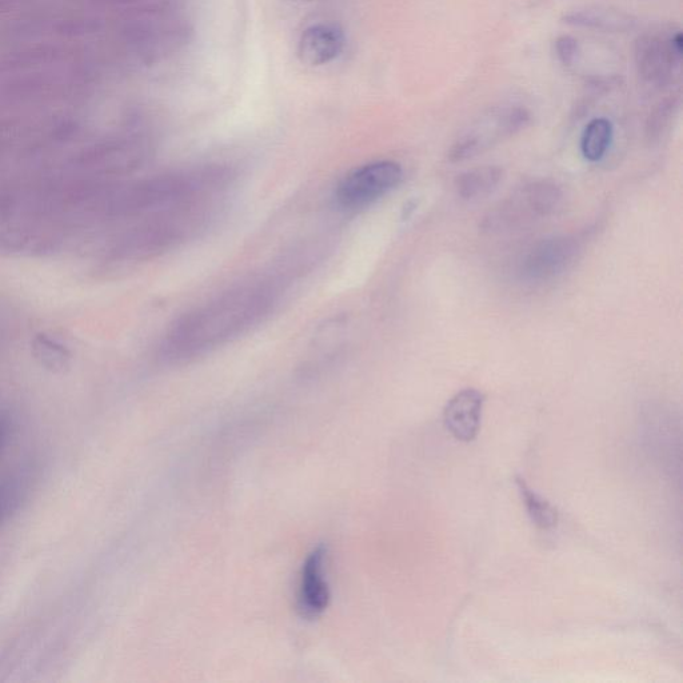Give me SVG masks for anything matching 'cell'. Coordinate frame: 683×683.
<instances>
[{
    "instance_id": "obj_3",
    "label": "cell",
    "mask_w": 683,
    "mask_h": 683,
    "mask_svg": "<svg viewBox=\"0 0 683 683\" xmlns=\"http://www.w3.org/2000/svg\"><path fill=\"white\" fill-rule=\"evenodd\" d=\"M563 191L553 181L527 183L515 191L509 199L495 207L485 218L483 229L505 231L517 229L527 222L539 218H549L557 214L563 206Z\"/></svg>"
},
{
    "instance_id": "obj_17",
    "label": "cell",
    "mask_w": 683,
    "mask_h": 683,
    "mask_svg": "<svg viewBox=\"0 0 683 683\" xmlns=\"http://www.w3.org/2000/svg\"><path fill=\"white\" fill-rule=\"evenodd\" d=\"M9 490H0V525L5 521L7 514L13 505L15 498L13 493H7Z\"/></svg>"
},
{
    "instance_id": "obj_1",
    "label": "cell",
    "mask_w": 683,
    "mask_h": 683,
    "mask_svg": "<svg viewBox=\"0 0 683 683\" xmlns=\"http://www.w3.org/2000/svg\"><path fill=\"white\" fill-rule=\"evenodd\" d=\"M279 295L277 283L269 279H254L223 291L170 327L159 349L163 361H193L235 341L273 313Z\"/></svg>"
},
{
    "instance_id": "obj_18",
    "label": "cell",
    "mask_w": 683,
    "mask_h": 683,
    "mask_svg": "<svg viewBox=\"0 0 683 683\" xmlns=\"http://www.w3.org/2000/svg\"><path fill=\"white\" fill-rule=\"evenodd\" d=\"M10 427L5 419L0 418V451L5 447L7 438H9Z\"/></svg>"
},
{
    "instance_id": "obj_12",
    "label": "cell",
    "mask_w": 683,
    "mask_h": 683,
    "mask_svg": "<svg viewBox=\"0 0 683 683\" xmlns=\"http://www.w3.org/2000/svg\"><path fill=\"white\" fill-rule=\"evenodd\" d=\"M613 123L607 118H595L587 123L581 137V153L589 162H599L613 142Z\"/></svg>"
},
{
    "instance_id": "obj_14",
    "label": "cell",
    "mask_w": 683,
    "mask_h": 683,
    "mask_svg": "<svg viewBox=\"0 0 683 683\" xmlns=\"http://www.w3.org/2000/svg\"><path fill=\"white\" fill-rule=\"evenodd\" d=\"M33 355L39 365L53 373H61L69 369L71 363V353L58 339L51 338L49 335H38L33 342Z\"/></svg>"
},
{
    "instance_id": "obj_4",
    "label": "cell",
    "mask_w": 683,
    "mask_h": 683,
    "mask_svg": "<svg viewBox=\"0 0 683 683\" xmlns=\"http://www.w3.org/2000/svg\"><path fill=\"white\" fill-rule=\"evenodd\" d=\"M402 166L393 161L367 163L350 171L335 190V201L343 210L366 209L401 185Z\"/></svg>"
},
{
    "instance_id": "obj_16",
    "label": "cell",
    "mask_w": 683,
    "mask_h": 683,
    "mask_svg": "<svg viewBox=\"0 0 683 683\" xmlns=\"http://www.w3.org/2000/svg\"><path fill=\"white\" fill-rule=\"evenodd\" d=\"M555 54H557L558 61L566 69H574L582 57L581 45L577 39L570 37V35H562L555 41Z\"/></svg>"
},
{
    "instance_id": "obj_2",
    "label": "cell",
    "mask_w": 683,
    "mask_h": 683,
    "mask_svg": "<svg viewBox=\"0 0 683 683\" xmlns=\"http://www.w3.org/2000/svg\"><path fill=\"white\" fill-rule=\"evenodd\" d=\"M531 114L526 107L501 105L491 107L454 142L450 149L451 162H463L485 153L498 143L521 133L530 125Z\"/></svg>"
},
{
    "instance_id": "obj_7",
    "label": "cell",
    "mask_w": 683,
    "mask_h": 683,
    "mask_svg": "<svg viewBox=\"0 0 683 683\" xmlns=\"http://www.w3.org/2000/svg\"><path fill=\"white\" fill-rule=\"evenodd\" d=\"M326 550L317 547L303 563L298 587V610L302 617L314 619L327 609L330 587L326 574Z\"/></svg>"
},
{
    "instance_id": "obj_13",
    "label": "cell",
    "mask_w": 683,
    "mask_h": 683,
    "mask_svg": "<svg viewBox=\"0 0 683 683\" xmlns=\"http://www.w3.org/2000/svg\"><path fill=\"white\" fill-rule=\"evenodd\" d=\"M515 485L518 487V493L521 495L523 505L527 510L531 522L539 530H553L557 527L559 515L557 509L541 495L531 490L525 479L521 477L515 478Z\"/></svg>"
},
{
    "instance_id": "obj_5",
    "label": "cell",
    "mask_w": 683,
    "mask_h": 683,
    "mask_svg": "<svg viewBox=\"0 0 683 683\" xmlns=\"http://www.w3.org/2000/svg\"><path fill=\"white\" fill-rule=\"evenodd\" d=\"M682 53L681 31L669 35H641L634 46V61L639 78L651 89H665L674 82L681 71Z\"/></svg>"
},
{
    "instance_id": "obj_9",
    "label": "cell",
    "mask_w": 683,
    "mask_h": 683,
    "mask_svg": "<svg viewBox=\"0 0 683 683\" xmlns=\"http://www.w3.org/2000/svg\"><path fill=\"white\" fill-rule=\"evenodd\" d=\"M345 47V34L333 23H319L303 31L299 39L298 55L303 63L322 66L333 62Z\"/></svg>"
},
{
    "instance_id": "obj_11",
    "label": "cell",
    "mask_w": 683,
    "mask_h": 683,
    "mask_svg": "<svg viewBox=\"0 0 683 683\" xmlns=\"http://www.w3.org/2000/svg\"><path fill=\"white\" fill-rule=\"evenodd\" d=\"M503 179V170L498 166H482L465 171L455 179L458 197L465 201H477L493 193Z\"/></svg>"
},
{
    "instance_id": "obj_10",
    "label": "cell",
    "mask_w": 683,
    "mask_h": 683,
    "mask_svg": "<svg viewBox=\"0 0 683 683\" xmlns=\"http://www.w3.org/2000/svg\"><path fill=\"white\" fill-rule=\"evenodd\" d=\"M566 25L579 29L603 31V33L619 34L633 30L637 21L630 14L609 7H585L571 11L563 17Z\"/></svg>"
},
{
    "instance_id": "obj_15",
    "label": "cell",
    "mask_w": 683,
    "mask_h": 683,
    "mask_svg": "<svg viewBox=\"0 0 683 683\" xmlns=\"http://www.w3.org/2000/svg\"><path fill=\"white\" fill-rule=\"evenodd\" d=\"M679 102V98H670L655 107L646 125V137L650 142H658L670 129L681 105Z\"/></svg>"
},
{
    "instance_id": "obj_6",
    "label": "cell",
    "mask_w": 683,
    "mask_h": 683,
    "mask_svg": "<svg viewBox=\"0 0 683 683\" xmlns=\"http://www.w3.org/2000/svg\"><path fill=\"white\" fill-rule=\"evenodd\" d=\"M581 249L579 239L571 235L542 239L523 255L519 277L527 283L553 281L577 262Z\"/></svg>"
},
{
    "instance_id": "obj_8",
    "label": "cell",
    "mask_w": 683,
    "mask_h": 683,
    "mask_svg": "<svg viewBox=\"0 0 683 683\" xmlns=\"http://www.w3.org/2000/svg\"><path fill=\"white\" fill-rule=\"evenodd\" d=\"M483 405H485V395L481 391L477 389L459 391L447 403L445 414H443L446 429L458 441H474L481 429Z\"/></svg>"
}]
</instances>
